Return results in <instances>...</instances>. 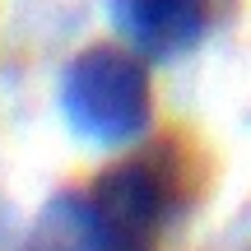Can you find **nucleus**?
<instances>
[{"instance_id":"nucleus-4","label":"nucleus","mask_w":251,"mask_h":251,"mask_svg":"<svg viewBox=\"0 0 251 251\" xmlns=\"http://www.w3.org/2000/svg\"><path fill=\"white\" fill-rule=\"evenodd\" d=\"M19 251H107V247L93 228L84 191H61L42 205L33 233L19 242Z\"/></svg>"},{"instance_id":"nucleus-2","label":"nucleus","mask_w":251,"mask_h":251,"mask_svg":"<svg viewBox=\"0 0 251 251\" xmlns=\"http://www.w3.org/2000/svg\"><path fill=\"white\" fill-rule=\"evenodd\" d=\"M61 117L70 135L102 149L140 144L153 126V75L135 47L126 42H89L61 70Z\"/></svg>"},{"instance_id":"nucleus-3","label":"nucleus","mask_w":251,"mask_h":251,"mask_svg":"<svg viewBox=\"0 0 251 251\" xmlns=\"http://www.w3.org/2000/svg\"><path fill=\"white\" fill-rule=\"evenodd\" d=\"M107 19L126 47H135L149 65H163L205 42L214 0H107Z\"/></svg>"},{"instance_id":"nucleus-5","label":"nucleus","mask_w":251,"mask_h":251,"mask_svg":"<svg viewBox=\"0 0 251 251\" xmlns=\"http://www.w3.org/2000/svg\"><path fill=\"white\" fill-rule=\"evenodd\" d=\"M242 251H251V247H242Z\"/></svg>"},{"instance_id":"nucleus-1","label":"nucleus","mask_w":251,"mask_h":251,"mask_svg":"<svg viewBox=\"0 0 251 251\" xmlns=\"http://www.w3.org/2000/svg\"><path fill=\"white\" fill-rule=\"evenodd\" d=\"M191 163L177 140H158L107 163L89 181L93 228L107 251H163L172 224L186 214L191 200Z\"/></svg>"}]
</instances>
